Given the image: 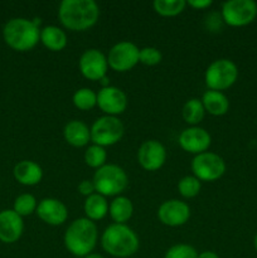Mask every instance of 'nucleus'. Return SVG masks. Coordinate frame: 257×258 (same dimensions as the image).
Listing matches in <instances>:
<instances>
[{
	"mask_svg": "<svg viewBox=\"0 0 257 258\" xmlns=\"http://www.w3.org/2000/svg\"><path fill=\"white\" fill-rule=\"evenodd\" d=\"M58 18L67 29L85 32L100 18V8L93 0H63L58 8Z\"/></svg>",
	"mask_w": 257,
	"mask_h": 258,
	"instance_id": "f257e3e1",
	"label": "nucleus"
},
{
	"mask_svg": "<svg viewBox=\"0 0 257 258\" xmlns=\"http://www.w3.org/2000/svg\"><path fill=\"white\" fill-rule=\"evenodd\" d=\"M90 130L92 144L102 146V148L117 144L125 133V127L120 118L107 115L98 117L92 123Z\"/></svg>",
	"mask_w": 257,
	"mask_h": 258,
	"instance_id": "0eeeda50",
	"label": "nucleus"
},
{
	"mask_svg": "<svg viewBox=\"0 0 257 258\" xmlns=\"http://www.w3.org/2000/svg\"><path fill=\"white\" fill-rule=\"evenodd\" d=\"M72 102L78 110L90 111L97 106V93L87 87L80 88L73 93Z\"/></svg>",
	"mask_w": 257,
	"mask_h": 258,
	"instance_id": "a878e982",
	"label": "nucleus"
},
{
	"mask_svg": "<svg viewBox=\"0 0 257 258\" xmlns=\"http://www.w3.org/2000/svg\"><path fill=\"white\" fill-rule=\"evenodd\" d=\"M253 246H254V249L257 251V233H256V236H254V239H253Z\"/></svg>",
	"mask_w": 257,
	"mask_h": 258,
	"instance_id": "e433bc0d",
	"label": "nucleus"
},
{
	"mask_svg": "<svg viewBox=\"0 0 257 258\" xmlns=\"http://www.w3.org/2000/svg\"><path fill=\"white\" fill-rule=\"evenodd\" d=\"M190 208L185 202L169 199L163 202L158 209V218L164 226L180 227L189 221Z\"/></svg>",
	"mask_w": 257,
	"mask_h": 258,
	"instance_id": "4468645a",
	"label": "nucleus"
},
{
	"mask_svg": "<svg viewBox=\"0 0 257 258\" xmlns=\"http://www.w3.org/2000/svg\"><path fill=\"white\" fill-rule=\"evenodd\" d=\"M206 110L203 107L202 100L199 98H190L186 101L181 110L184 121L190 126H198V123L203 120Z\"/></svg>",
	"mask_w": 257,
	"mask_h": 258,
	"instance_id": "b1692460",
	"label": "nucleus"
},
{
	"mask_svg": "<svg viewBox=\"0 0 257 258\" xmlns=\"http://www.w3.org/2000/svg\"><path fill=\"white\" fill-rule=\"evenodd\" d=\"M85 258H105V257L101 256V254H98V253H91V254H88V256H86Z\"/></svg>",
	"mask_w": 257,
	"mask_h": 258,
	"instance_id": "c9c22d12",
	"label": "nucleus"
},
{
	"mask_svg": "<svg viewBox=\"0 0 257 258\" xmlns=\"http://www.w3.org/2000/svg\"><path fill=\"white\" fill-rule=\"evenodd\" d=\"M65 140L75 148L87 146L91 141V130L83 121L72 120L63 128Z\"/></svg>",
	"mask_w": 257,
	"mask_h": 258,
	"instance_id": "a211bd4d",
	"label": "nucleus"
},
{
	"mask_svg": "<svg viewBox=\"0 0 257 258\" xmlns=\"http://www.w3.org/2000/svg\"><path fill=\"white\" fill-rule=\"evenodd\" d=\"M103 251L116 258H127L138 252L140 242L133 229L126 224L112 223L103 231L101 236Z\"/></svg>",
	"mask_w": 257,
	"mask_h": 258,
	"instance_id": "7ed1b4c3",
	"label": "nucleus"
},
{
	"mask_svg": "<svg viewBox=\"0 0 257 258\" xmlns=\"http://www.w3.org/2000/svg\"><path fill=\"white\" fill-rule=\"evenodd\" d=\"M212 4H213L212 0H189V2H186V5H189V7L197 10L207 9V8L211 7Z\"/></svg>",
	"mask_w": 257,
	"mask_h": 258,
	"instance_id": "473e14b6",
	"label": "nucleus"
},
{
	"mask_svg": "<svg viewBox=\"0 0 257 258\" xmlns=\"http://www.w3.org/2000/svg\"><path fill=\"white\" fill-rule=\"evenodd\" d=\"M96 193L106 197H118L128 185V176L121 166L106 164L97 169L92 179Z\"/></svg>",
	"mask_w": 257,
	"mask_h": 258,
	"instance_id": "39448f33",
	"label": "nucleus"
},
{
	"mask_svg": "<svg viewBox=\"0 0 257 258\" xmlns=\"http://www.w3.org/2000/svg\"><path fill=\"white\" fill-rule=\"evenodd\" d=\"M191 171L201 181H216L226 171V163L218 154L206 151L198 154L191 160Z\"/></svg>",
	"mask_w": 257,
	"mask_h": 258,
	"instance_id": "1a4fd4ad",
	"label": "nucleus"
},
{
	"mask_svg": "<svg viewBox=\"0 0 257 258\" xmlns=\"http://www.w3.org/2000/svg\"><path fill=\"white\" fill-rule=\"evenodd\" d=\"M221 17L229 27H244L257 17V4L253 0H228L222 5Z\"/></svg>",
	"mask_w": 257,
	"mask_h": 258,
	"instance_id": "6e6552de",
	"label": "nucleus"
},
{
	"mask_svg": "<svg viewBox=\"0 0 257 258\" xmlns=\"http://www.w3.org/2000/svg\"><path fill=\"white\" fill-rule=\"evenodd\" d=\"M77 189H78V191H80V194L85 196L86 198L96 193V188H95V184H93V181L87 180V179H85V180L81 181V183L78 184Z\"/></svg>",
	"mask_w": 257,
	"mask_h": 258,
	"instance_id": "2f4dec72",
	"label": "nucleus"
},
{
	"mask_svg": "<svg viewBox=\"0 0 257 258\" xmlns=\"http://www.w3.org/2000/svg\"><path fill=\"white\" fill-rule=\"evenodd\" d=\"M164 258H198V252L190 244L179 243L171 246L165 252Z\"/></svg>",
	"mask_w": 257,
	"mask_h": 258,
	"instance_id": "c756f323",
	"label": "nucleus"
},
{
	"mask_svg": "<svg viewBox=\"0 0 257 258\" xmlns=\"http://www.w3.org/2000/svg\"><path fill=\"white\" fill-rule=\"evenodd\" d=\"M37 216L49 226H62L68 218V209L63 202L55 198H44L38 203Z\"/></svg>",
	"mask_w": 257,
	"mask_h": 258,
	"instance_id": "dca6fc26",
	"label": "nucleus"
},
{
	"mask_svg": "<svg viewBox=\"0 0 257 258\" xmlns=\"http://www.w3.org/2000/svg\"><path fill=\"white\" fill-rule=\"evenodd\" d=\"M202 103L206 110L212 116H223L229 110V101L223 92L208 90L202 97Z\"/></svg>",
	"mask_w": 257,
	"mask_h": 258,
	"instance_id": "412c9836",
	"label": "nucleus"
},
{
	"mask_svg": "<svg viewBox=\"0 0 257 258\" xmlns=\"http://www.w3.org/2000/svg\"><path fill=\"white\" fill-rule=\"evenodd\" d=\"M98 232L95 222L88 218H77L66 229L63 242L71 254L85 258L92 253L97 244Z\"/></svg>",
	"mask_w": 257,
	"mask_h": 258,
	"instance_id": "f03ea898",
	"label": "nucleus"
},
{
	"mask_svg": "<svg viewBox=\"0 0 257 258\" xmlns=\"http://www.w3.org/2000/svg\"><path fill=\"white\" fill-rule=\"evenodd\" d=\"M202 189V181L194 175H186L181 178L178 183V190L181 197L186 199L194 198Z\"/></svg>",
	"mask_w": 257,
	"mask_h": 258,
	"instance_id": "cd10ccee",
	"label": "nucleus"
},
{
	"mask_svg": "<svg viewBox=\"0 0 257 258\" xmlns=\"http://www.w3.org/2000/svg\"><path fill=\"white\" fill-rule=\"evenodd\" d=\"M139 53L138 45L128 40L116 43L108 50V67L116 72H127L139 63Z\"/></svg>",
	"mask_w": 257,
	"mask_h": 258,
	"instance_id": "9d476101",
	"label": "nucleus"
},
{
	"mask_svg": "<svg viewBox=\"0 0 257 258\" xmlns=\"http://www.w3.org/2000/svg\"><path fill=\"white\" fill-rule=\"evenodd\" d=\"M134 213L133 202L127 197L118 196L112 199L108 204V214L111 219L117 224H126V222L130 221Z\"/></svg>",
	"mask_w": 257,
	"mask_h": 258,
	"instance_id": "4be33fe9",
	"label": "nucleus"
},
{
	"mask_svg": "<svg viewBox=\"0 0 257 258\" xmlns=\"http://www.w3.org/2000/svg\"><path fill=\"white\" fill-rule=\"evenodd\" d=\"M39 40L47 49L52 52H59L67 47L68 38L65 30L55 25H47L40 29Z\"/></svg>",
	"mask_w": 257,
	"mask_h": 258,
	"instance_id": "aec40b11",
	"label": "nucleus"
},
{
	"mask_svg": "<svg viewBox=\"0 0 257 258\" xmlns=\"http://www.w3.org/2000/svg\"><path fill=\"white\" fill-rule=\"evenodd\" d=\"M198 258H219V256L213 251H203L198 253Z\"/></svg>",
	"mask_w": 257,
	"mask_h": 258,
	"instance_id": "72a5a7b5",
	"label": "nucleus"
},
{
	"mask_svg": "<svg viewBox=\"0 0 257 258\" xmlns=\"http://www.w3.org/2000/svg\"><path fill=\"white\" fill-rule=\"evenodd\" d=\"M178 143L184 151L198 155L208 150L212 144V138L206 128L201 126H189L181 131Z\"/></svg>",
	"mask_w": 257,
	"mask_h": 258,
	"instance_id": "ddd939ff",
	"label": "nucleus"
},
{
	"mask_svg": "<svg viewBox=\"0 0 257 258\" xmlns=\"http://www.w3.org/2000/svg\"><path fill=\"white\" fill-rule=\"evenodd\" d=\"M238 78V68L236 63L227 58L213 60L204 73V81L212 91H222L232 87Z\"/></svg>",
	"mask_w": 257,
	"mask_h": 258,
	"instance_id": "423d86ee",
	"label": "nucleus"
},
{
	"mask_svg": "<svg viewBox=\"0 0 257 258\" xmlns=\"http://www.w3.org/2000/svg\"><path fill=\"white\" fill-rule=\"evenodd\" d=\"M39 19L29 20L25 18H14L5 24L3 35L9 47L19 52L33 49L39 42Z\"/></svg>",
	"mask_w": 257,
	"mask_h": 258,
	"instance_id": "20e7f679",
	"label": "nucleus"
},
{
	"mask_svg": "<svg viewBox=\"0 0 257 258\" xmlns=\"http://www.w3.org/2000/svg\"><path fill=\"white\" fill-rule=\"evenodd\" d=\"M14 178L27 186L37 185L43 178V170L35 161L23 160L14 166Z\"/></svg>",
	"mask_w": 257,
	"mask_h": 258,
	"instance_id": "6ab92c4d",
	"label": "nucleus"
},
{
	"mask_svg": "<svg viewBox=\"0 0 257 258\" xmlns=\"http://www.w3.org/2000/svg\"><path fill=\"white\" fill-rule=\"evenodd\" d=\"M161 59H163V54L155 47H144L141 48L140 53H139V62L149 66V67L159 64Z\"/></svg>",
	"mask_w": 257,
	"mask_h": 258,
	"instance_id": "7c9ffc66",
	"label": "nucleus"
},
{
	"mask_svg": "<svg viewBox=\"0 0 257 258\" xmlns=\"http://www.w3.org/2000/svg\"><path fill=\"white\" fill-rule=\"evenodd\" d=\"M81 75L90 81H101L107 76V57L96 48L86 49L78 60Z\"/></svg>",
	"mask_w": 257,
	"mask_h": 258,
	"instance_id": "9b49d317",
	"label": "nucleus"
},
{
	"mask_svg": "<svg viewBox=\"0 0 257 258\" xmlns=\"http://www.w3.org/2000/svg\"><path fill=\"white\" fill-rule=\"evenodd\" d=\"M166 149L160 141L146 140L138 150V161L143 169L156 171L165 164Z\"/></svg>",
	"mask_w": 257,
	"mask_h": 258,
	"instance_id": "2eb2a0df",
	"label": "nucleus"
},
{
	"mask_svg": "<svg viewBox=\"0 0 257 258\" xmlns=\"http://www.w3.org/2000/svg\"><path fill=\"white\" fill-rule=\"evenodd\" d=\"M100 82L102 83V87H107V86H110V80H108L107 76H106V77H103Z\"/></svg>",
	"mask_w": 257,
	"mask_h": 258,
	"instance_id": "f704fd0d",
	"label": "nucleus"
},
{
	"mask_svg": "<svg viewBox=\"0 0 257 258\" xmlns=\"http://www.w3.org/2000/svg\"><path fill=\"white\" fill-rule=\"evenodd\" d=\"M97 106L105 115L117 117L127 107V96L115 86L102 87L97 93Z\"/></svg>",
	"mask_w": 257,
	"mask_h": 258,
	"instance_id": "f8f14e48",
	"label": "nucleus"
},
{
	"mask_svg": "<svg viewBox=\"0 0 257 258\" xmlns=\"http://www.w3.org/2000/svg\"><path fill=\"white\" fill-rule=\"evenodd\" d=\"M154 10L161 17H176L185 9V0H155L153 3Z\"/></svg>",
	"mask_w": 257,
	"mask_h": 258,
	"instance_id": "393cba45",
	"label": "nucleus"
},
{
	"mask_svg": "<svg viewBox=\"0 0 257 258\" xmlns=\"http://www.w3.org/2000/svg\"><path fill=\"white\" fill-rule=\"evenodd\" d=\"M37 199L32 194H22V196H19L15 199L14 209L13 211L19 214L20 217H25L34 213L37 211Z\"/></svg>",
	"mask_w": 257,
	"mask_h": 258,
	"instance_id": "c85d7f7f",
	"label": "nucleus"
},
{
	"mask_svg": "<svg viewBox=\"0 0 257 258\" xmlns=\"http://www.w3.org/2000/svg\"><path fill=\"white\" fill-rule=\"evenodd\" d=\"M83 211H85L86 218H88L90 221H101L108 214L107 199L98 193L92 194V196L86 198L85 204H83Z\"/></svg>",
	"mask_w": 257,
	"mask_h": 258,
	"instance_id": "5701e85b",
	"label": "nucleus"
},
{
	"mask_svg": "<svg viewBox=\"0 0 257 258\" xmlns=\"http://www.w3.org/2000/svg\"><path fill=\"white\" fill-rule=\"evenodd\" d=\"M107 160V151L102 146H98L92 144L88 146L85 151V163L92 169H100L103 165H106Z\"/></svg>",
	"mask_w": 257,
	"mask_h": 258,
	"instance_id": "bb28decb",
	"label": "nucleus"
},
{
	"mask_svg": "<svg viewBox=\"0 0 257 258\" xmlns=\"http://www.w3.org/2000/svg\"><path fill=\"white\" fill-rule=\"evenodd\" d=\"M24 223L23 218L12 209L0 212V241L14 243L22 237Z\"/></svg>",
	"mask_w": 257,
	"mask_h": 258,
	"instance_id": "f3484780",
	"label": "nucleus"
}]
</instances>
